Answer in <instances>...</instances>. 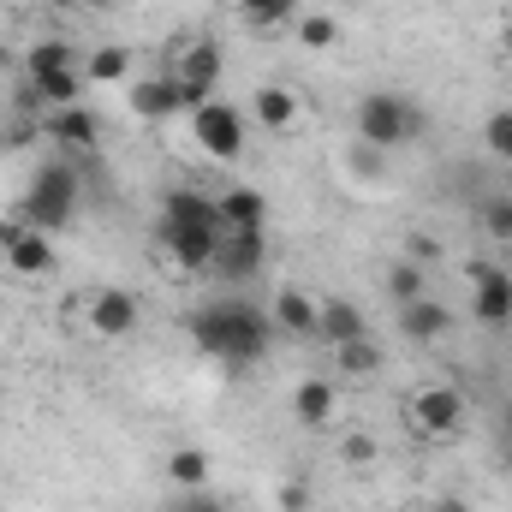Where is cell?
I'll return each instance as SVG.
<instances>
[{"mask_svg": "<svg viewBox=\"0 0 512 512\" xmlns=\"http://www.w3.org/2000/svg\"><path fill=\"white\" fill-rule=\"evenodd\" d=\"M161 72H173V78L185 84V96H191V114H197L203 102H215L209 90H215V78H221V42H215V36H191V42H185V48H179V54H173Z\"/></svg>", "mask_w": 512, "mask_h": 512, "instance_id": "cell-5", "label": "cell"}, {"mask_svg": "<svg viewBox=\"0 0 512 512\" xmlns=\"http://www.w3.org/2000/svg\"><path fill=\"white\" fill-rule=\"evenodd\" d=\"M292 30H298V48H310V54H322V48L340 42V24L328 12H304V18H292Z\"/></svg>", "mask_w": 512, "mask_h": 512, "instance_id": "cell-27", "label": "cell"}, {"mask_svg": "<svg viewBox=\"0 0 512 512\" xmlns=\"http://www.w3.org/2000/svg\"><path fill=\"white\" fill-rule=\"evenodd\" d=\"M239 12H245V24H256V30H280V24L298 18V0H239Z\"/></svg>", "mask_w": 512, "mask_h": 512, "instance_id": "cell-29", "label": "cell"}, {"mask_svg": "<svg viewBox=\"0 0 512 512\" xmlns=\"http://www.w3.org/2000/svg\"><path fill=\"white\" fill-rule=\"evenodd\" d=\"M465 274H471V316L483 328H507L512 322V274L501 262H489V256H471Z\"/></svg>", "mask_w": 512, "mask_h": 512, "instance_id": "cell-6", "label": "cell"}, {"mask_svg": "<svg viewBox=\"0 0 512 512\" xmlns=\"http://www.w3.org/2000/svg\"><path fill=\"white\" fill-rule=\"evenodd\" d=\"M262 268H268V233H227L209 274H221L227 286H245V280H256Z\"/></svg>", "mask_w": 512, "mask_h": 512, "instance_id": "cell-10", "label": "cell"}, {"mask_svg": "<svg viewBox=\"0 0 512 512\" xmlns=\"http://www.w3.org/2000/svg\"><path fill=\"white\" fill-rule=\"evenodd\" d=\"M221 239H227V233H209V227H161V245H167V256H173L185 274H203V268H215Z\"/></svg>", "mask_w": 512, "mask_h": 512, "instance_id": "cell-13", "label": "cell"}, {"mask_svg": "<svg viewBox=\"0 0 512 512\" xmlns=\"http://www.w3.org/2000/svg\"><path fill=\"white\" fill-rule=\"evenodd\" d=\"M12 66H18V54H12V48L0 42V72H12Z\"/></svg>", "mask_w": 512, "mask_h": 512, "instance_id": "cell-38", "label": "cell"}, {"mask_svg": "<svg viewBox=\"0 0 512 512\" xmlns=\"http://www.w3.org/2000/svg\"><path fill=\"white\" fill-rule=\"evenodd\" d=\"M512 441V399H507V411H501V447Z\"/></svg>", "mask_w": 512, "mask_h": 512, "instance_id": "cell-37", "label": "cell"}, {"mask_svg": "<svg viewBox=\"0 0 512 512\" xmlns=\"http://www.w3.org/2000/svg\"><path fill=\"white\" fill-rule=\"evenodd\" d=\"M191 137H197V149L209 161H239L245 155V114L227 108V102H203L191 114Z\"/></svg>", "mask_w": 512, "mask_h": 512, "instance_id": "cell-7", "label": "cell"}, {"mask_svg": "<svg viewBox=\"0 0 512 512\" xmlns=\"http://www.w3.org/2000/svg\"><path fill=\"white\" fill-rule=\"evenodd\" d=\"M215 203H221V227L227 233H262V221H268V197L251 191V185H233Z\"/></svg>", "mask_w": 512, "mask_h": 512, "instance_id": "cell-21", "label": "cell"}, {"mask_svg": "<svg viewBox=\"0 0 512 512\" xmlns=\"http://www.w3.org/2000/svg\"><path fill=\"white\" fill-rule=\"evenodd\" d=\"M399 256H411V262H423V268H429L435 256H447V251H441V239H435V233H405V251H399Z\"/></svg>", "mask_w": 512, "mask_h": 512, "instance_id": "cell-33", "label": "cell"}, {"mask_svg": "<svg viewBox=\"0 0 512 512\" xmlns=\"http://www.w3.org/2000/svg\"><path fill=\"white\" fill-rule=\"evenodd\" d=\"M352 126H358V143H370V149H405V143H417L423 131H429V114H423V102L417 96H399V90H370L364 102H358V114H352Z\"/></svg>", "mask_w": 512, "mask_h": 512, "instance_id": "cell-3", "label": "cell"}, {"mask_svg": "<svg viewBox=\"0 0 512 512\" xmlns=\"http://www.w3.org/2000/svg\"><path fill=\"white\" fill-rule=\"evenodd\" d=\"M209 477H215L209 447H173V453H167V483H173V495H179V489H209Z\"/></svg>", "mask_w": 512, "mask_h": 512, "instance_id": "cell-22", "label": "cell"}, {"mask_svg": "<svg viewBox=\"0 0 512 512\" xmlns=\"http://www.w3.org/2000/svg\"><path fill=\"white\" fill-rule=\"evenodd\" d=\"M483 143H489L495 161H512V108H495V114L483 120Z\"/></svg>", "mask_w": 512, "mask_h": 512, "instance_id": "cell-31", "label": "cell"}, {"mask_svg": "<svg viewBox=\"0 0 512 512\" xmlns=\"http://www.w3.org/2000/svg\"><path fill=\"white\" fill-rule=\"evenodd\" d=\"M167 512H227V501H221L215 489H179Z\"/></svg>", "mask_w": 512, "mask_h": 512, "instance_id": "cell-32", "label": "cell"}, {"mask_svg": "<svg viewBox=\"0 0 512 512\" xmlns=\"http://www.w3.org/2000/svg\"><path fill=\"white\" fill-rule=\"evenodd\" d=\"M387 298H393V304L429 298V274H423V262H411V256H393V268H387Z\"/></svg>", "mask_w": 512, "mask_h": 512, "instance_id": "cell-24", "label": "cell"}, {"mask_svg": "<svg viewBox=\"0 0 512 512\" xmlns=\"http://www.w3.org/2000/svg\"><path fill=\"white\" fill-rule=\"evenodd\" d=\"M358 334H370V328H364V310H358L352 298H316V340L346 346V340H358Z\"/></svg>", "mask_w": 512, "mask_h": 512, "instance_id": "cell-19", "label": "cell"}, {"mask_svg": "<svg viewBox=\"0 0 512 512\" xmlns=\"http://www.w3.org/2000/svg\"><path fill=\"white\" fill-rule=\"evenodd\" d=\"M185 334L203 358L227 364V370H245V364H262L268 346H274V322L268 310H256L245 298H221V304H197L185 316Z\"/></svg>", "mask_w": 512, "mask_h": 512, "instance_id": "cell-1", "label": "cell"}, {"mask_svg": "<svg viewBox=\"0 0 512 512\" xmlns=\"http://www.w3.org/2000/svg\"><path fill=\"white\" fill-rule=\"evenodd\" d=\"M405 423H411L417 441H447L465 423V393L459 387H417L405 399Z\"/></svg>", "mask_w": 512, "mask_h": 512, "instance_id": "cell-4", "label": "cell"}, {"mask_svg": "<svg viewBox=\"0 0 512 512\" xmlns=\"http://www.w3.org/2000/svg\"><path fill=\"white\" fill-rule=\"evenodd\" d=\"M161 227H209V233H227L221 227V203L209 191H191V185H173L161 197Z\"/></svg>", "mask_w": 512, "mask_h": 512, "instance_id": "cell-12", "label": "cell"}, {"mask_svg": "<svg viewBox=\"0 0 512 512\" xmlns=\"http://www.w3.org/2000/svg\"><path fill=\"white\" fill-rule=\"evenodd\" d=\"M429 512H471V501H465V495H435Z\"/></svg>", "mask_w": 512, "mask_h": 512, "instance_id": "cell-36", "label": "cell"}, {"mask_svg": "<svg viewBox=\"0 0 512 512\" xmlns=\"http://www.w3.org/2000/svg\"><path fill=\"white\" fill-rule=\"evenodd\" d=\"M78 155H54V161H42L36 173H30V191L18 197V221L24 227H36V233H60V227H72V215H78V197H84V185H78Z\"/></svg>", "mask_w": 512, "mask_h": 512, "instance_id": "cell-2", "label": "cell"}, {"mask_svg": "<svg viewBox=\"0 0 512 512\" xmlns=\"http://www.w3.org/2000/svg\"><path fill=\"white\" fill-rule=\"evenodd\" d=\"M334 411H340V387L328 382V376H304V382L292 387V417L304 429H328Z\"/></svg>", "mask_w": 512, "mask_h": 512, "instance_id": "cell-16", "label": "cell"}, {"mask_svg": "<svg viewBox=\"0 0 512 512\" xmlns=\"http://www.w3.org/2000/svg\"><path fill=\"white\" fill-rule=\"evenodd\" d=\"M54 6H78V0H54Z\"/></svg>", "mask_w": 512, "mask_h": 512, "instance_id": "cell-40", "label": "cell"}, {"mask_svg": "<svg viewBox=\"0 0 512 512\" xmlns=\"http://www.w3.org/2000/svg\"><path fill=\"white\" fill-rule=\"evenodd\" d=\"M36 126H42V137H48L60 155H96V149H102V120H96V108H84V102L48 108Z\"/></svg>", "mask_w": 512, "mask_h": 512, "instance_id": "cell-8", "label": "cell"}, {"mask_svg": "<svg viewBox=\"0 0 512 512\" xmlns=\"http://www.w3.org/2000/svg\"><path fill=\"white\" fill-rule=\"evenodd\" d=\"M382 459V441L370 435V429H352V435H340V465L346 471H370Z\"/></svg>", "mask_w": 512, "mask_h": 512, "instance_id": "cell-30", "label": "cell"}, {"mask_svg": "<svg viewBox=\"0 0 512 512\" xmlns=\"http://www.w3.org/2000/svg\"><path fill=\"white\" fill-rule=\"evenodd\" d=\"M0 262H6L12 274L36 280V274H48V268H54V239H48V233H36V227H24L18 215H6V221H0Z\"/></svg>", "mask_w": 512, "mask_h": 512, "instance_id": "cell-9", "label": "cell"}, {"mask_svg": "<svg viewBox=\"0 0 512 512\" xmlns=\"http://www.w3.org/2000/svg\"><path fill=\"white\" fill-rule=\"evenodd\" d=\"M477 221H483V233H489L495 245H512V191L483 197V203H477Z\"/></svg>", "mask_w": 512, "mask_h": 512, "instance_id": "cell-26", "label": "cell"}, {"mask_svg": "<svg viewBox=\"0 0 512 512\" xmlns=\"http://www.w3.org/2000/svg\"><path fill=\"white\" fill-rule=\"evenodd\" d=\"M376 155H382V149H370V143H358V149H352L346 161H352V167H358L364 179H376V173H382V161H376Z\"/></svg>", "mask_w": 512, "mask_h": 512, "instance_id": "cell-35", "label": "cell"}, {"mask_svg": "<svg viewBox=\"0 0 512 512\" xmlns=\"http://www.w3.org/2000/svg\"><path fill=\"white\" fill-rule=\"evenodd\" d=\"M501 453H507V471H512V441H507V447H501Z\"/></svg>", "mask_w": 512, "mask_h": 512, "instance_id": "cell-39", "label": "cell"}, {"mask_svg": "<svg viewBox=\"0 0 512 512\" xmlns=\"http://www.w3.org/2000/svg\"><path fill=\"white\" fill-rule=\"evenodd\" d=\"M24 84H36L42 108H72L78 90H84V72H54V78H24Z\"/></svg>", "mask_w": 512, "mask_h": 512, "instance_id": "cell-28", "label": "cell"}, {"mask_svg": "<svg viewBox=\"0 0 512 512\" xmlns=\"http://www.w3.org/2000/svg\"><path fill=\"white\" fill-rule=\"evenodd\" d=\"M310 501H316V495H310L304 477H286V483H280V512H310Z\"/></svg>", "mask_w": 512, "mask_h": 512, "instance_id": "cell-34", "label": "cell"}, {"mask_svg": "<svg viewBox=\"0 0 512 512\" xmlns=\"http://www.w3.org/2000/svg\"><path fill=\"white\" fill-rule=\"evenodd\" d=\"M131 328H137V292L108 286V292L90 298V334H102V340H126Z\"/></svg>", "mask_w": 512, "mask_h": 512, "instance_id": "cell-14", "label": "cell"}, {"mask_svg": "<svg viewBox=\"0 0 512 512\" xmlns=\"http://www.w3.org/2000/svg\"><path fill=\"white\" fill-rule=\"evenodd\" d=\"M131 114L137 120H167V114H191V96L173 72H155L143 84H131Z\"/></svg>", "mask_w": 512, "mask_h": 512, "instance_id": "cell-11", "label": "cell"}, {"mask_svg": "<svg viewBox=\"0 0 512 512\" xmlns=\"http://www.w3.org/2000/svg\"><path fill=\"white\" fill-rule=\"evenodd\" d=\"M268 322H274V334L316 340V298H304L298 286H280V292H274V304H268Z\"/></svg>", "mask_w": 512, "mask_h": 512, "instance_id": "cell-17", "label": "cell"}, {"mask_svg": "<svg viewBox=\"0 0 512 512\" xmlns=\"http://www.w3.org/2000/svg\"><path fill=\"white\" fill-rule=\"evenodd\" d=\"M334 370H340V376H352V382H364V376H376V370H382V346H376L370 334H358V340L334 346Z\"/></svg>", "mask_w": 512, "mask_h": 512, "instance_id": "cell-23", "label": "cell"}, {"mask_svg": "<svg viewBox=\"0 0 512 512\" xmlns=\"http://www.w3.org/2000/svg\"><path fill=\"white\" fill-rule=\"evenodd\" d=\"M131 72V48H120V42H108V48H96L90 60H84V78L90 84H120Z\"/></svg>", "mask_w": 512, "mask_h": 512, "instance_id": "cell-25", "label": "cell"}, {"mask_svg": "<svg viewBox=\"0 0 512 512\" xmlns=\"http://www.w3.org/2000/svg\"><path fill=\"white\" fill-rule=\"evenodd\" d=\"M447 328H453V310H447V304H435V298L399 304V334H405L411 346H435V340H447Z\"/></svg>", "mask_w": 512, "mask_h": 512, "instance_id": "cell-15", "label": "cell"}, {"mask_svg": "<svg viewBox=\"0 0 512 512\" xmlns=\"http://www.w3.org/2000/svg\"><path fill=\"white\" fill-rule=\"evenodd\" d=\"M251 114H256V126H262V131L286 137V131H298V120H304V102H298L286 84H262V90H256V102H251Z\"/></svg>", "mask_w": 512, "mask_h": 512, "instance_id": "cell-18", "label": "cell"}, {"mask_svg": "<svg viewBox=\"0 0 512 512\" xmlns=\"http://www.w3.org/2000/svg\"><path fill=\"white\" fill-rule=\"evenodd\" d=\"M18 72H24V78H54V72H84V60H78V48H72V42L42 36V42H30V48H24Z\"/></svg>", "mask_w": 512, "mask_h": 512, "instance_id": "cell-20", "label": "cell"}]
</instances>
